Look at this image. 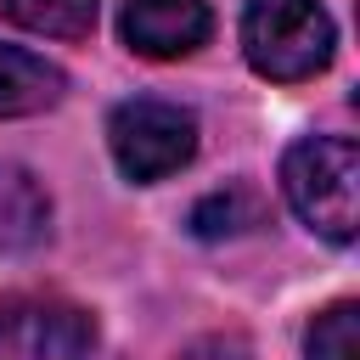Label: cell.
Returning <instances> with one entry per match:
<instances>
[{"instance_id":"cell-3","label":"cell","mask_w":360,"mask_h":360,"mask_svg":"<svg viewBox=\"0 0 360 360\" xmlns=\"http://www.w3.org/2000/svg\"><path fill=\"white\" fill-rule=\"evenodd\" d=\"M107 146H112V163L124 169V180L152 186L197 158V118L174 101L129 96L107 118Z\"/></svg>"},{"instance_id":"cell-4","label":"cell","mask_w":360,"mask_h":360,"mask_svg":"<svg viewBox=\"0 0 360 360\" xmlns=\"http://www.w3.org/2000/svg\"><path fill=\"white\" fill-rule=\"evenodd\" d=\"M90 315L45 298V292H11L0 298V360H90Z\"/></svg>"},{"instance_id":"cell-6","label":"cell","mask_w":360,"mask_h":360,"mask_svg":"<svg viewBox=\"0 0 360 360\" xmlns=\"http://www.w3.org/2000/svg\"><path fill=\"white\" fill-rule=\"evenodd\" d=\"M51 242V191L34 169L0 163V253H34Z\"/></svg>"},{"instance_id":"cell-1","label":"cell","mask_w":360,"mask_h":360,"mask_svg":"<svg viewBox=\"0 0 360 360\" xmlns=\"http://www.w3.org/2000/svg\"><path fill=\"white\" fill-rule=\"evenodd\" d=\"M281 191L315 236L349 248L360 231V146L349 135L292 141L281 158Z\"/></svg>"},{"instance_id":"cell-5","label":"cell","mask_w":360,"mask_h":360,"mask_svg":"<svg viewBox=\"0 0 360 360\" xmlns=\"http://www.w3.org/2000/svg\"><path fill=\"white\" fill-rule=\"evenodd\" d=\"M118 34L135 56L174 62V56H191L214 34V11L208 0H129L118 11Z\"/></svg>"},{"instance_id":"cell-7","label":"cell","mask_w":360,"mask_h":360,"mask_svg":"<svg viewBox=\"0 0 360 360\" xmlns=\"http://www.w3.org/2000/svg\"><path fill=\"white\" fill-rule=\"evenodd\" d=\"M68 90V73L22 45H0V118H28L56 107Z\"/></svg>"},{"instance_id":"cell-9","label":"cell","mask_w":360,"mask_h":360,"mask_svg":"<svg viewBox=\"0 0 360 360\" xmlns=\"http://www.w3.org/2000/svg\"><path fill=\"white\" fill-rule=\"evenodd\" d=\"M6 17L45 39H84L96 28V0H6Z\"/></svg>"},{"instance_id":"cell-8","label":"cell","mask_w":360,"mask_h":360,"mask_svg":"<svg viewBox=\"0 0 360 360\" xmlns=\"http://www.w3.org/2000/svg\"><path fill=\"white\" fill-rule=\"evenodd\" d=\"M264 219V197L253 186H225V191H208L197 208H191V231L202 242H225V236H242Z\"/></svg>"},{"instance_id":"cell-2","label":"cell","mask_w":360,"mask_h":360,"mask_svg":"<svg viewBox=\"0 0 360 360\" xmlns=\"http://www.w3.org/2000/svg\"><path fill=\"white\" fill-rule=\"evenodd\" d=\"M242 51H248L253 73H264L276 84H298L332 62L338 28L321 0H248L242 6Z\"/></svg>"},{"instance_id":"cell-10","label":"cell","mask_w":360,"mask_h":360,"mask_svg":"<svg viewBox=\"0 0 360 360\" xmlns=\"http://www.w3.org/2000/svg\"><path fill=\"white\" fill-rule=\"evenodd\" d=\"M304 354L309 360H360V304L354 298H338L332 309H321L309 321Z\"/></svg>"},{"instance_id":"cell-11","label":"cell","mask_w":360,"mask_h":360,"mask_svg":"<svg viewBox=\"0 0 360 360\" xmlns=\"http://www.w3.org/2000/svg\"><path fill=\"white\" fill-rule=\"evenodd\" d=\"M174 360H253V349H248L242 332H208V338L186 343Z\"/></svg>"}]
</instances>
